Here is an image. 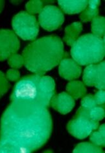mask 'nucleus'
<instances>
[{"instance_id":"obj_1","label":"nucleus","mask_w":105,"mask_h":153,"mask_svg":"<svg viewBox=\"0 0 105 153\" xmlns=\"http://www.w3.org/2000/svg\"><path fill=\"white\" fill-rule=\"evenodd\" d=\"M49 109L21 113L10 104L0 118V153H31L48 143L53 132Z\"/></svg>"},{"instance_id":"obj_2","label":"nucleus","mask_w":105,"mask_h":153,"mask_svg":"<svg viewBox=\"0 0 105 153\" xmlns=\"http://www.w3.org/2000/svg\"><path fill=\"white\" fill-rule=\"evenodd\" d=\"M55 94V82L49 76L38 74L24 76L14 85L10 104L21 113H32L49 109Z\"/></svg>"},{"instance_id":"obj_3","label":"nucleus","mask_w":105,"mask_h":153,"mask_svg":"<svg viewBox=\"0 0 105 153\" xmlns=\"http://www.w3.org/2000/svg\"><path fill=\"white\" fill-rule=\"evenodd\" d=\"M66 55L62 40L51 35L32 41L25 47L21 56L28 71L44 75L57 67Z\"/></svg>"},{"instance_id":"obj_4","label":"nucleus","mask_w":105,"mask_h":153,"mask_svg":"<svg viewBox=\"0 0 105 153\" xmlns=\"http://www.w3.org/2000/svg\"><path fill=\"white\" fill-rule=\"evenodd\" d=\"M71 56L80 66L97 64L105 56L104 36L99 37L88 33L81 36L71 48Z\"/></svg>"},{"instance_id":"obj_5","label":"nucleus","mask_w":105,"mask_h":153,"mask_svg":"<svg viewBox=\"0 0 105 153\" xmlns=\"http://www.w3.org/2000/svg\"><path fill=\"white\" fill-rule=\"evenodd\" d=\"M99 126V122L94 121L90 118L89 111L80 107L67 124L66 128L71 136L79 140H84Z\"/></svg>"},{"instance_id":"obj_6","label":"nucleus","mask_w":105,"mask_h":153,"mask_svg":"<svg viewBox=\"0 0 105 153\" xmlns=\"http://www.w3.org/2000/svg\"><path fill=\"white\" fill-rule=\"evenodd\" d=\"M12 26L13 31L23 41H33L38 35L39 24L37 18L27 11H21L14 15Z\"/></svg>"},{"instance_id":"obj_7","label":"nucleus","mask_w":105,"mask_h":153,"mask_svg":"<svg viewBox=\"0 0 105 153\" xmlns=\"http://www.w3.org/2000/svg\"><path fill=\"white\" fill-rule=\"evenodd\" d=\"M65 20L64 14L59 7L51 5L43 7L38 15V24L48 31L58 30Z\"/></svg>"},{"instance_id":"obj_8","label":"nucleus","mask_w":105,"mask_h":153,"mask_svg":"<svg viewBox=\"0 0 105 153\" xmlns=\"http://www.w3.org/2000/svg\"><path fill=\"white\" fill-rule=\"evenodd\" d=\"M84 84L88 87H95L99 90L105 89V62L89 65L83 72Z\"/></svg>"},{"instance_id":"obj_9","label":"nucleus","mask_w":105,"mask_h":153,"mask_svg":"<svg viewBox=\"0 0 105 153\" xmlns=\"http://www.w3.org/2000/svg\"><path fill=\"white\" fill-rule=\"evenodd\" d=\"M20 48V41L13 30H0V61L8 59Z\"/></svg>"},{"instance_id":"obj_10","label":"nucleus","mask_w":105,"mask_h":153,"mask_svg":"<svg viewBox=\"0 0 105 153\" xmlns=\"http://www.w3.org/2000/svg\"><path fill=\"white\" fill-rule=\"evenodd\" d=\"M75 99L68 93L62 92L55 94L51 98L50 105L60 114L66 115L75 107Z\"/></svg>"},{"instance_id":"obj_11","label":"nucleus","mask_w":105,"mask_h":153,"mask_svg":"<svg viewBox=\"0 0 105 153\" xmlns=\"http://www.w3.org/2000/svg\"><path fill=\"white\" fill-rule=\"evenodd\" d=\"M82 68L80 65L70 58H64L59 63V73L60 77L66 80L79 78L81 74Z\"/></svg>"},{"instance_id":"obj_12","label":"nucleus","mask_w":105,"mask_h":153,"mask_svg":"<svg viewBox=\"0 0 105 153\" xmlns=\"http://www.w3.org/2000/svg\"><path fill=\"white\" fill-rule=\"evenodd\" d=\"M60 9L68 14H75L82 13L88 5V1H58Z\"/></svg>"},{"instance_id":"obj_13","label":"nucleus","mask_w":105,"mask_h":153,"mask_svg":"<svg viewBox=\"0 0 105 153\" xmlns=\"http://www.w3.org/2000/svg\"><path fill=\"white\" fill-rule=\"evenodd\" d=\"M82 31V25L81 22H77L71 24L65 28V35L63 37V41L68 46H72L79 38Z\"/></svg>"},{"instance_id":"obj_14","label":"nucleus","mask_w":105,"mask_h":153,"mask_svg":"<svg viewBox=\"0 0 105 153\" xmlns=\"http://www.w3.org/2000/svg\"><path fill=\"white\" fill-rule=\"evenodd\" d=\"M66 89L68 93L75 100H78L84 96L87 92L84 83L81 81H71L66 85Z\"/></svg>"},{"instance_id":"obj_15","label":"nucleus","mask_w":105,"mask_h":153,"mask_svg":"<svg viewBox=\"0 0 105 153\" xmlns=\"http://www.w3.org/2000/svg\"><path fill=\"white\" fill-rule=\"evenodd\" d=\"M73 153H103V147L89 142H83L76 145L73 150Z\"/></svg>"},{"instance_id":"obj_16","label":"nucleus","mask_w":105,"mask_h":153,"mask_svg":"<svg viewBox=\"0 0 105 153\" xmlns=\"http://www.w3.org/2000/svg\"><path fill=\"white\" fill-rule=\"evenodd\" d=\"M97 131L92 132L90 135V140L92 143L101 147L105 146V125H100Z\"/></svg>"},{"instance_id":"obj_17","label":"nucleus","mask_w":105,"mask_h":153,"mask_svg":"<svg viewBox=\"0 0 105 153\" xmlns=\"http://www.w3.org/2000/svg\"><path fill=\"white\" fill-rule=\"evenodd\" d=\"M105 32V18L97 16L92 20V33L99 37H103Z\"/></svg>"},{"instance_id":"obj_18","label":"nucleus","mask_w":105,"mask_h":153,"mask_svg":"<svg viewBox=\"0 0 105 153\" xmlns=\"http://www.w3.org/2000/svg\"><path fill=\"white\" fill-rule=\"evenodd\" d=\"M99 8H94L91 6L87 5L86 8L81 14L80 20L82 22H88L92 21L95 17L99 16Z\"/></svg>"},{"instance_id":"obj_19","label":"nucleus","mask_w":105,"mask_h":153,"mask_svg":"<svg viewBox=\"0 0 105 153\" xmlns=\"http://www.w3.org/2000/svg\"><path fill=\"white\" fill-rule=\"evenodd\" d=\"M27 12L32 15L39 14L43 8V3L40 0H31L28 1L25 5Z\"/></svg>"},{"instance_id":"obj_20","label":"nucleus","mask_w":105,"mask_h":153,"mask_svg":"<svg viewBox=\"0 0 105 153\" xmlns=\"http://www.w3.org/2000/svg\"><path fill=\"white\" fill-rule=\"evenodd\" d=\"M8 64L12 68H21L24 65V59L23 56L18 53L13 54L8 58Z\"/></svg>"},{"instance_id":"obj_21","label":"nucleus","mask_w":105,"mask_h":153,"mask_svg":"<svg viewBox=\"0 0 105 153\" xmlns=\"http://www.w3.org/2000/svg\"><path fill=\"white\" fill-rule=\"evenodd\" d=\"M89 115L93 121L99 122L105 117L104 108L101 105H97L89 111Z\"/></svg>"},{"instance_id":"obj_22","label":"nucleus","mask_w":105,"mask_h":153,"mask_svg":"<svg viewBox=\"0 0 105 153\" xmlns=\"http://www.w3.org/2000/svg\"><path fill=\"white\" fill-rule=\"evenodd\" d=\"M97 104L95 102L94 95L88 94L82 98L81 102V107L86 110L90 111L93 108L97 106Z\"/></svg>"},{"instance_id":"obj_23","label":"nucleus","mask_w":105,"mask_h":153,"mask_svg":"<svg viewBox=\"0 0 105 153\" xmlns=\"http://www.w3.org/2000/svg\"><path fill=\"white\" fill-rule=\"evenodd\" d=\"M10 88V84L5 77V74L0 71V100L9 91Z\"/></svg>"},{"instance_id":"obj_24","label":"nucleus","mask_w":105,"mask_h":153,"mask_svg":"<svg viewBox=\"0 0 105 153\" xmlns=\"http://www.w3.org/2000/svg\"><path fill=\"white\" fill-rule=\"evenodd\" d=\"M5 77L9 82H17L20 79V73L17 69L10 68L6 72Z\"/></svg>"},{"instance_id":"obj_25","label":"nucleus","mask_w":105,"mask_h":153,"mask_svg":"<svg viewBox=\"0 0 105 153\" xmlns=\"http://www.w3.org/2000/svg\"><path fill=\"white\" fill-rule=\"evenodd\" d=\"M94 98L97 105H103L105 103V91L104 90H99L94 95Z\"/></svg>"},{"instance_id":"obj_26","label":"nucleus","mask_w":105,"mask_h":153,"mask_svg":"<svg viewBox=\"0 0 105 153\" xmlns=\"http://www.w3.org/2000/svg\"><path fill=\"white\" fill-rule=\"evenodd\" d=\"M4 7H5V1H3V0H0V14H1V12L3 11Z\"/></svg>"},{"instance_id":"obj_27","label":"nucleus","mask_w":105,"mask_h":153,"mask_svg":"<svg viewBox=\"0 0 105 153\" xmlns=\"http://www.w3.org/2000/svg\"><path fill=\"white\" fill-rule=\"evenodd\" d=\"M43 5L44 4H49V3H51V4H52V3H54L55 1H48V0H47V1H42Z\"/></svg>"},{"instance_id":"obj_28","label":"nucleus","mask_w":105,"mask_h":153,"mask_svg":"<svg viewBox=\"0 0 105 153\" xmlns=\"http://www.w3.org/2000/svg\"><path fill=\"white\" fill-rule=\"evenodd\" d=\"M10 2L12 3L14 5H18L19 3L22 2V1H11Z\"/></svg>"},{"instance_id":"obj_29","label":"nucleus","mask_w":105,"mask_h":153,"mask_svg":"<svg viewBox=\"0 0 105 153\" xmlns=\"http://www.w3.org/2000/svg\"><path fill=\"white\" fill-rule=\"evenodd\" d=\"M43 152H44V153H49V152H50V153H52V152H53V151L52 150H51V149H48V150L44 151H43Z\"/></svg>"}]
</instances>
